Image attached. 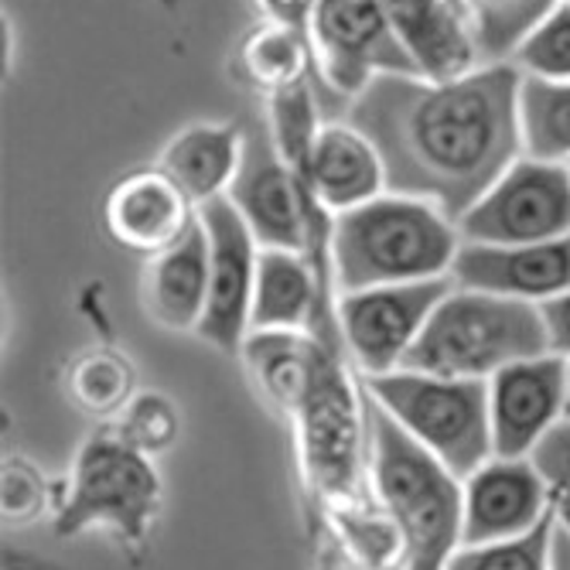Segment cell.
Here are the masks:
<instances>
[{
    "label": "cell",
    "mask_w": 570,
    "mask_h": 570,
    "mask_svg": "<svg viewBox=\"0 0 570 570\" xmlns=\"http://www.w3.org/2000/svg\"><path fill=\"white\" fill-rule=\"evenodd\" d=\"M520 82L512 62L451 79L383 72L345 102V120L376 144L390 191L424 198L458 223L523 158Z\"/></svg>",
    "instance_id": "obj_1"
},
{
    "label": "cell",
    "mask_w": 570,
    "mask_h": 570,
    "mask_svg": "<svg viewBox=\"0 0 570 570\" xmlns=\"http://www.w3.org/2000/svg\"><path fill=\"white\" fill-rule=\"evenodd\" d=\"M461 233L438 205L383 191L348 213L332 216L328 271L338 294L451 277Z\"/></svg>",
    "instance_id": "obj_2"
},
{
    "label": "cell",
    "mask_w": 570,
    "mask_h": 570,
    "mask_svg": "<svg viewBox=\"0 0 570 570\" xmlns=\"http://www.w3.org/2000/svg\"><path fill=\"white\" fill-rule=\"evenodd\" d=\"M366 393V390H362ZM370 479L406 553V570H444L461 547L464 485L366 393Z\"/></svg>",
    "instance_id": "obj_3"
},
{
    "label": "cell",
    "mask_w": 570,
    "mask_h": 570,
    "mask_svg": "<svg viewBox=\"0 0 570 570\" xmlns=\"http://www.w3.org/2000/svg\"><path fill=\"white\" fill-rule=\"evenodd\" d=\"M543 352H550V338L540 304L454 284L403 358V370L448 380H492L512 362Z\"/></svg>",
    "instance_id": "obj_4"
},
{
    "label": "cell",
    "mask_w": 570,
    "mask_h": 570,
    "mask_svg": "<svg viewBox=\"0 0 570 570\" xmlns=\"http://www.w3.org/2000/svg\"><path fill=\"white\" fill-rule=\"evenodd\" d=\"M366 393L464 482L492 458L489 380H448L413 370L366 376Z\"/></svg>",
    "instance_id": "obj_5"
},
{
    "label": "cell",
    "mask_w": 570,
    "mask_h": 570,
    "mask_svg": "<svg viewBox=\"0 0 570 570\" xmlns=\"http://www.w3.org/2000/svg\"><path fill=\"white\" fill-rule=\"evenodd\" d=\"M161 502V479L150 458L134 448L117 428L92 434L76 464L69 495L59 505L56 533L76 537L86 530H110L127 547L147 540Z\"/></svg>",
    "instance_id": "obj_6"
},
{
    "label": "cell",
    "mask_w": 570,
    "mask_h": 570,
    "mask_svg": "<svg viewBox=\"0 0 570 570\" xmlns=\"http://www.w3.org/2000/svg\"><path fill=\"white\" fill-rule=\"evenodd\" d=\"M226 198L236 205L261 249H297L325 271L322 261L328 256L332 213L315 198L307 178L281 158L267 130H256L246 140L239 178Z\"/></svg>",
    "instance_id": "obj_7"
},
{
    "label": "cell",
    "mask_w": 570,
    "mask_h": 570,
    "mask_svg": "<svg viewBox=\"0 0 570 570\" xmlns=\"http://www.w3.org/2000/svg\"><path fill=\"white\" fill-rule=\"evenodd\" d=\"M315 332L322 335L318 362L301 406L294 410L301 424L304 464L328 495H352L358 482L362 444H366V393L358 396L345 376L332 322L318 325Z\"/></svg>",
    "instance_id": "obj_8"
},
{
    "label": "cell",
    "mask_w": 570,
    "mask_h": 570,
    "mask_svg": "<svg viewBox=\"0 0 570 570\" xmlns=\"http://www.w3.org/2000/svg\"><path fill=\"white\" fill-rule=\"evenodd\" d=\"M307 38L318 86L342 102L383 72H421L393 31L383 0H315Z\"/></svg>",
    "instance_id": "obj_9"
},
{
    "label": "cell",
    "mask_w": 570,
    "mask_h": 570,
    "mask_svg": "<svg viewBox=\"0 0 570 570\" xmlns=\"http://www.w3.org/2000/svg\"><path fill=\"white\" fill-rule=\"evenodd\" d=\"M461 243H547L570 236V165L515 158L458 219Z\"/></svg>",
    "instance_id": "obj_10"
},
{
    "label": "cell",
    "mask_w": 570,
    "mask_h": 570,
    "mask_svg": "<svg viewBox=\"0 0 570 570\" xmlns=\"http://www.w3.org/2000/svg\"><path fill=\"white\" fill-rule=\"evenodd\" d=\"M454 287V277L406 281L345 291L335 301L338 335L366 376L403 370L413 342L421 338L441 297Z\"/></svg>",
    "instance_id": "obj_11"
},
{
    "label": "cell",
    "mask_w": 570,
    "mask_h": 570,
    "mask_svg": "<svg viewBox=\"0 0 570 570\" xmlns=\"http://www.w3.org/2000/svg\"><path fill=\"white\" fill-rule=\"evenodd\" d=\"M198 219L205 236H209V304H205L198 335L216 348L239 352L249 335L261 243H256L229 198L205 202Z\"/></svg>",
    "instance_id": "obj_12"
},
{
    "label": "cell",
    "mask_w": 570,
    "mask_h": 570,
    "mask_svg": "<svg viewBox=\"0 0 570 570\" xmlns=\"http://www.w3.org/2000/svg\"><path fill=\"white\" fill-rule=\"evenodd\" d=\"M567 421V355L520 358L489 380L492 454L530 458L533 448Z\"/></svg>",
    "instance_id": "obj_13"
},
{
    "label": "cell",
    "mask_w": 570,
    "mask_h": 570,
    "mask_svg": "<svg viewBox=\"0 0 570 570\" xmlns=\"http://www.w3.org/2000/svg\"><path fill=\"white\" fill-rule=\"evenodd\" d=\"M461 543H495L537 530L550 520V495L533 458L492 454L461 482Z\"/></svg>",
    "instance_id": "obj_14"
},
{
    "label": "cell",
    "mask_w": 570,
    "mask_h": 570,
    "mask_svg": "<svg viewBox=\"0 0 570 570\" xmlns=\"http://www.w3.org/2000/svg\"><path fill=\"white\" fill-rule=\"evenodd\" d=\"M195 223L198 205L158 165L124 175L102 202V229L117 246L137 256L171 249L195 229Z\"/></svg>",
    "instance_id": "obj_15"
},
{
    "label": "cell",
    "mask_w": 570,
    "mask_h": 570,
    "mask_svg": "<svg viewBox=\"0 0 570 570\" xmlns=\"http://www.w3.org/2000/svg\"><path fill=\"white\" fill-rule=\"evenodd\" d=\"M451 277L458 287L547 304L570 291V236L515 246L461 243Z\"/></svg>",
    "instance_id": "obj_16"
},
{
    "label": "cell",
    "mask_w": 570,
    "mask_h": 570,
    "mask_svg": "<svg viewBox=\"0 0 570 570\" xmlns=\"http://www.w3.org/2000/svg\"><path fill=\"white\" fill-rule=\"evenodd\" d=\"M383 8L421 76L451 79L482 66L464 0H383Z\"/></svg>",
    "instance_id": "obj_17"
},
{
    "label": "cell",
    "mask_w": 570,
    "mask_h": 570,
    "mask_svg": "<svg viewBox=\"0 0 570 570\" xmlns=\"http://www.w3.org/2000/svg\"><path fill=\"white\" fill-rule=\"evenodd\" d=\"M332 281L307 253L261 249L249 307V332H311L328 322L325 284Z\"/></svg>",
    "instance_id": "obj_18"
},
{
    "label": "cell",
    "mask_w": 570,
    "mask_h": 570,
    "mask_svg": "<svg viewBox=\"0 0 570 570\" xmlns=\"http://www.w3.org/2000/svg\"><path fill=\"white\" fill-rule=\"evenodd\" d=\"M304 178L332 216L348 213L355 205L373 202L383 191H390L386 165L376 144L358 127H352L345 117L322 124L315 147H311Z\"/></svg>",
    "instance_id": "obj_19"
},
{
    "label": "cell",
    "mask_w": 570,
    "mask_h": 570,
    "mask_svg": "<svg viewBox=\"0 0 570 570\" xmlns=\"http://www.w3.org/2000/svg\"><path fill=\"white\" fill-rule=\"evenodd\" d=\"M140 294L147 315L161 328L198 332L209 304V236L202 229V219L181 243L147 256Z\"/></svg>",
    "instance_id": "obj_20"
},
{
    "label": "cell",
    "mask_w": 570,
    "mask_h": 570,
    "mask_svg": "<svg viewBox=\"0 0 570 570\" xmlns=\"http://www.w3.org/2000/svg\"><path fill=\"white\" fill-rule=\"evenodd\" d=\"M249 134L239 124L223 120H198L181 127L158 154V165L165 175H171L188 198L198 205L226 198L233 181L239 178L243 158H246Z\"/></svg>",
    "instance_id": "obj_21"
},
{
    "label": "cell",
    "mask_w": 570,
    "mask_h": 570,
    "mask_svg": "<svg viewBox=\"0 0 570 570\" xmlns=\"http://www.w3.org/2000/svg\"><path fill=\"white\" fill-rule=\"evenodd\" d=\"M322 335L311 332H249L243 342V358L253 383L261 386L281 410L294 413L307 393L315 373Z\"/></svg>",
    "instance_id": "obj_22"
},
{
    "label": "cell",
    "mask_w": 570,
    "mask_h": 570,
    "mask_svg": "<svg viewBox=\"0 0 570 570\" xmlns=\"http://www.w3.org/2000/svg\"><path fill=\"white\" fill-rule=\"evenodd\" d=\"M236 62L243 79L264 96L291 89L304 79H318L307 28L274 18H264L261 24L246 31L236 51Z\"/></svg>",
    "instance_id": "obj_23"
},
{
    "label": "cell",
    "mask_w": 570,
    "mask_h": 570,
    "mask_svg": "<svg viewBox=\"0 0 570 570\" xmlns=\"http://www.w3.org/2000/svg\"><path fill=\"white\" fill-rule=\"evenodd\" d=\"M520 137L527 158L570 165V79L560 82L523 76Z\"/></svg>",
    "instance_id": "obj_24"
},
{
    "label": "cell",
    "mask_w": 570,
    "mask_h": 570,
    "mask_svg": "<svg viewBox=\"0 0 570 570\" xmlns=\"http://www.w3.org/2000/svg\"><path fill=\"white\" fill-rule=\"evenodd\" d=\"M322 99H318V79H304L291 89H281L267 96V137L277 147L281 158L297 168L301 175L307 171L311 147L322 130Z\"/></svg>",
    "instance_id": "obj_25"
},
{
    "label": "cell",
    "mask_w": 570,
    "mask_h": 570,
    "mask_svg": "<svg viewBox=\"0 0 570 570\" xmlns=\"http://www.w3.org/2000/svg\"><path fill=\"white\" fill-rule=\"evenodd\" d=\"M134 380V366L120 352L96 348L72 362L69 393L92 417H114V413L130 406Z\"/></svg>",
    "instance_id": "obj_26"
},
{
    "label": "cell",
    "mask_w": 570,
    "mask_h": 570,
    "mask_svg": "<svg viewBox=\"0 0 570 570\" xmlns=\"http://www.w3.org/2000/svg\"><path fill=\"white\" fill-rule=\"evenodd\" d=\"M557 0H464L482 62H509L515 45Z\"/></svg>",
    "instance_id": "obj_27"
},
{
    "label": "cell",
    "mask_w": 570,
    "mask_h": 570,
    "mask_svg": "<svg viewBox=\"0 0 570 570\" xmlns=\"http://www.w3.org/2000/svg\"><path fill=\"white\" fill-rule=\"evenodd\" d=\"M550 540L553 515L523 537L495 543H461L444 570H550Z\"/></svg>",
    "instance_id": "obj_28"
},
{
    "label": "cell",
    "mask_w": 570,
    "mask_h": 570,
    "mask_svg": "<svg viewBox=\"0 0 570 570\" xmlns=\"http://www.w3.org/2000/svg\"><path fill=\"white\" fill-rule=\"evenodd\" d=\"M523 76L533 79H570V4H557L527 31V38L515 45L509 59Z\"/></svg>",
    "instance_id": "obj_29"
},
{
    "label": "cell",
    "mask_w": 570,
    "mask_h": 570,
    "mask_svg": "<svg viewBox=\"0 0 570 570\" xmlns=\"http://www.w3.org/2000/svg\"><path fill=\"white\" fill-rule=\"evenodd\" d=\"M117 431L140 448L144 454L165 451L175 444L178 438V413L175 403H168L158 393H144L137 400H130V406L124 410V421L117 424Z\"/></svg>",
    "instance_id": "obj_30"
},
{
    "label": "cell",
    "mask_w": 570,
    "mask_h": 570,
    "mask_svg": "<svg viewBox=\"0 0 570 570\" xmlns=\"http://www.w3.org/2000/svg\"><path fill=\"white\" fill-rule=\"evenodd\" d=\"M533 464L540 469L550 495V515L553 523L570 533V421L557 424L537 448H533Z\"/></svg>",
    "instance_id": "obj_31"
},
{
    "label": "cell",
    "mask_w": 570,
    "mask_h": 570,
    "mask_svg": "<svg viewBox=\"0 0 570 570\" xmlns=\"http://www.w3.org/2000/svg\"><path fill=\"white\" fill-rule=\"evenodd\" d=\"M31 489H38V475H31L21 461H11L4 469V515H11L14 523H24L28 515H38V492L31 495Z\"/></svg>",
    "instance_id": "obj_32"
},
{
    "label": "cell",
    "mask_w": 570,
    "mask_h": 570,
    "mask_svg": "<svg viewBox=\"0 0 570 570\" xmlns=\"http://www.w3.org/2000/svg\"><path fill=\"white\" fill-rule=\"evenodd\" d=\"M540 311H543V325H547L550 352L570 355V291H563V294H557L553 301L540 304Z\"/></svg>",
    "instance_id": "obj_33"
},
{
    "label": "cell",
    "mask_w": 570,
    "mask_h": 570,
    "mask_svg": "<svg viewBox=\"0 0 570 570\" xmlns=\"http://www.w3.org/2000/svg\"><path fill=\"white\" fill-rule=\"evenodd\" d=\"M253 4L264 18L307 28V18H311V8H315V0H253Z\"/></svg>",
    "instance_id": "obj_34"
},
{
    "label": "cell",
    "mask_w": 570,
    "mask_h": 570,
    "mask_svg": "<svg viewBox=\"0 0 570 570\" xmlns=\"http://www.w3.org/2000/svg\"><path fill=\"white\" fill-rule=\"evenodd\" d=\"M550 570H570V533L557 523L550 540Z\"/></svg>",
    "instance_id": "obj_35"
},
{
    "label": "cell",
    "mask_w": 570,
    "mask_h": 570,
    "mask_svg": "<svg viewBox=\"0 0 570 570\" xmlns=\"http://www.w3.org/2000/svg\"><path fill=\"white\" fill-rule=\"evenodd\" d=\"M567 421H570V355H567Z\"/></svg>",
    "instance_id": "obj_36"
},
{
    "label": "cell",
    "mask_w": 570,
    "mask_h": 570,
    "mask_svg": "<svg viewBox=\"0 0 570 570\" xmlns=\"http://www.w3.org/2000/svg\"><path fill=\"white\" fill-rule=\"evenodd\" d=\"M567 4H570V0H567Z\"/></svg>",
    "instance_id": "obj_37"
}]
</instances>
